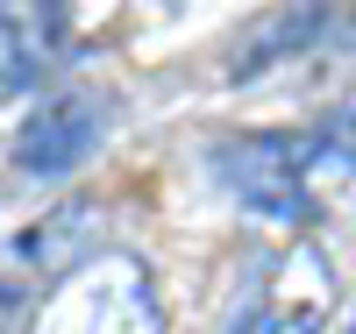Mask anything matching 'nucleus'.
<instances>
[{
	"instance_id": "1",
	"label": "nucleus",
	"mask_w": 356,
	"mask_h": 334,
	"mask_svg": "<svg viewBox=\"0 0 356 334\" xmlns=\"http://www.w3.org/2000/svg\"><path fill=\"white\" fill-rule=\"evenodd\" d=\"M214 171L250 214L278 221V228H300L356 171V114H335L307 135H235V142H221Z\"/></svg>"
},
{
	"instance_id": "2",
	"label": "nucleus",
	"mask_w": 356,
	"mask_h": 334,
	"mask_svg": "<svg viewBox=\"0 0 356 334\" xmlns=\"http://www.w3.org/2000/svg\"><path fill=\"white\" fill-rule=\"evenodd\" d=\"M29 334H164V299H157L150 263L129 249H100L72 263L43 292Z\"/></svg>"
},
{
	"instance_id": "3",
	"label": "nucleus",
	"mask_w": 356,
	"mask_h": 334,
	"mask_svg": "<svg viewBox=\"0 0 356 334\" xmlns=\"http://www.w3.org/2000/svg\"><path fill=\"white\" fill-rule=\"evenodd\" d=\"M335 270L321 242H292L243 270V292L228 299V334H328Z\"/></svg>"
},
{
	"instance_id": "4",
	"label": "nucleus",
	"mask_w": 356,
	"mask_h": 334,
	"mask_svg": "<svg viewBox=\"0 0 356 334\" xmlns=\"http://www.w3.org/2000/svg\"><path fill=\"white\" fill-rule=\"evenodd\" d=\"M100 121H107V100H100V93H57V100H43L36 114H29L22 142H15V164H22L29 178L72 171L86 149L100 142Z\"/></svg>"
},
{
	"instance_id": "5",
	"label": "nucleus",
	"mask_w": 356,
	"mask_h": 334,
	"mask_svg": "<svg viewBox=\"0 0 356 334\" xmlns=\"http://www.w3.org/2000/svg\"><path fill=\"white\" fill-rule=\"evenodd\" d=\"M65 50H72V15L65 8H8L0 15V100L43 85Z\"/></svg>"
},
{
	"instance_id": "6",
	"label": "nucleus",
	"mask_w": 356,
	"mask_h": 334,
	"mask_svg": "<svg viewBox=\"0 0 356 334\" xmlns=\"http://www.w3.org/2000/svg\"><path fill=\"white\" fill-rule=\"evenodd\" d=\"M15 313H22V285L0 270V327H15Z\"/></svg>"
},
{
	"instance_id": "7",
	"label": "nucleus",
	"mask_w": 356,
	"mask_h": 334,
	"mask_svg": "<svg viewBox=\"0 0 356 334\" xmlns=\"http://www.w3.org/2000/svg\"><path fill=\"white\" fill-rule=\"evenodd\" d=\"M349 334H356V320H349Z\"/></svg>"
}]
</instances>
